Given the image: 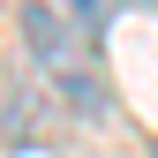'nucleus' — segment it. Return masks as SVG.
<instances>
[{"label":"nucleus","instance_id":"nucleus-1","mask_svg":"<svg viewBox=\"0 0 158 158\" xmlns=\"http://www.w3.org/2000/svg\"><path fill=\"white\" fill-rule=\"evenodd\" d=\"M23 38H30V60L45 68V90L60 98V106H75L83 121H98V113H106V75H98L83 30H75L53 0H30L23 8Z\"/></svg>","mask_w":158,"mask_h":158},{"label":"nucleus","instance_id":"nucleus-2","mask_svg":"<svg viewBox=\"0 0 158 158\" xmlns=\"http://www.w3.org/2000/svg\"><path fill=\"white\" fill-rule=\"evenodd\" d=\"M53 8H60V15H68V23H75V30H83V38H98V30H106V23H113V8H121V0H53Z\"/></svg>","mask_w":158,"mask_h":158}]
</instances>
